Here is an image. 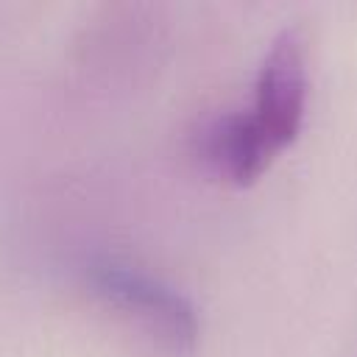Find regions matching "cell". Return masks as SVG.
<instances>
[{
    "instance_id": "7a4b0ae2",
    "label": "cell",
    "mask_w": 357,
    "mask_h": 357,
    "mask_svg": "<svg viewBox=\"0 0 357 357\" xmlns=\"http://www.w3.org/2000/svg\"><path fill=\"white\" fill-rule=\"evenodd\" d=\"M307 39L301 28H284L273 36L257 70L251 106L243 109L254 131L273 151V156L298 137L307 109Z\"/></svg>"
},
{
    "instance_id": "6da1fadb",
    "label": "cell",
    "mask_w": 357,
    "mask_h": 357,
    "mask_svg": "<svg viewBox=\"0 0 357 357\" xmlns=\"http://www.w3.org/2000/svg\"><path fill=\"white\" fill-rule=\"evenodd\" d=\"M84 276L89 293L159 351L184 357L195 349L201 321L192 301L176 287L117 259H92Z\"/></svg>"
},
{
    "instance_id": "3957f363",
    "label": "cell",
    "mask_w": 357,
    "mask_h": 357,
    "mask_svg": "<svg viewBox=\"0 0 357 357\" xmlns=\"http://www.w3.org/2000/svg\"><path fill=\"white\" fill-rule=\"evenodd\" d=\"M195 156L209 173L237 187L257 181L276 159L243 109L220 112L204 120L195 131Z\"/></svg>"
}]
</instances>
